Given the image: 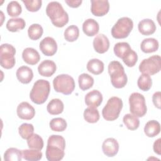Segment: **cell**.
<instances>
[{
  "label": "cell",
  "instance_id": "cell-1",
  "mask_svg": "<svg viewBox=\"0 0 161 161\" xmlns=\"http://www.w3.org/2000/svg\"><path fill=\"white\" fill-rule=\"evenodd\" d=\"M65 140L60 135H52L49 136L45 152L46 158L49 161L61 160L65 155Z\"/></svg>",
  "mask_w": 161,
  "mask_h": 161
},
{
  "label": "cell",
  "instance_id": "cell-2",
  "mask_svg": "<svg viewBox=\"0 0 161 161\" xmlns=\"http://www.w3.org/2000/svg\"><path fill=\"white\" fill-rule=\"evenodd\" d=\"M47 15L52 24L58 28L64 27L69 22V15L62 4L57 1L49 3L46 8Z\"/></svg>",
  "mask_w": 161,
  "mask_h": 161
},
{
  "label": "cell",
  "instance_id": "cell-3",
  "mask_svg": "<svg viewBox=\"0 0 161 161\" xmlns=\"http://www.w3.org/2000/svg\"><path fill=\"white\" fill-rule=\"evenodd\" d=\"M108 73L113 87L120 89L127 84L128 78L121 64L118 61H112L108 65Z\"/></svg>",
  "mask_w": 161,
  "mask_h": 161
},
{
  "label": "cell",
  "instance_id": "cell-4",
  "mask_svg": "<svg viewBox=\"0 0 161 161\" xmlns=\"http://www.w3.org/2000/svg\"><path fill=\"white\" fill-rule=\"evenodd\" d=\"M50 91L49 82L47 80L39 79L34 83L30 93V97L34 103L42 104L47 101Z\"/></svg>",
  "mask_w": 161,
  "mask_h": 161
},
{
  "label": "cell",
  "instance_id": "cell-5",
  "mask_svg": "<svg viewBox=\"0 0 161 161\" xmlns=\"http://www.w3.org/2000/svg\"><path fill=\"white\" fill-rule=\"evenodd\" d=\"M123 108V101L118 97L113 96L109 98L102 110V115L106 121L116 119Z\"/></svg>",
  "mask_w": 161,
  "mask_h": 161
},
{
  "label": "cell",
  "instance_id": "cell-6",
  "mask_svg": "<svg viewBox=\"0 0 161 161\" xmlns=\"http://www.w3.org/2000/svg\"><path fill=\"white\" fill-rule=\"evenodd\" d=\"M133 28V22L128 17L119 18L111 28V35L113 38L122 39L126 38Z\"/></svg>",
  "mask_w": 161,
  "mask_h": 161
},
{
  "label": "cell",
  "instance_id": "cell-7",
  "mask_svg": "<svg viewBox=\"0 0 161 161\" xmlns=\"http://www.w3.org/2000/svg\"><path fill=\"white\" fill-rule=\"evenodd\" d=\"M55 91L65 95L70 94L74 90L75 82L72 77L68 74H60L55 77L53 80Z\"/></svg>",
  "mask_w": 161,
  "mask_h": 161
},
{
  "label": "cell",
  "instance_id": "cell-8",
  "mask_svg": "<svg viewBox=\"0 0 161 161\" xmlns=\"http://www.w3.org/2000/svg\"><path fill=\"white\" fill-rule=\"evenodd\" d=\"M130 111L136 117H142L147 113V108L145 97L139 92H133L129 97Z\"/></svg>",
  "mask_w": 161,
  "mask_h": 161
},
{
  "label": "cell",
  "instance_id": "cell-9",
  "mask_svg": "<svg viewBox=\"0 0 161 161\" xmlns=\"http://www.w3.org/2000/svg\"><path fill=\"white\" fill-rule=\"evenodd\" d=\"M15 48L8 43H3L0 47V64L6 69L13 68L16 63Z\"/></svg>",
  "mask_w": 161,
  "mask_h": 161
},
{
  "label": "cell",
  "instance_id": "cell-10",
  "mask_svg": "<svg viewBox=\"0 0 161 161\" xmlns=\"http://www.w3.org/2000/svg\"><path fill=\"white\" fill-rule=\"evenodd\" d=\"M161 69V58L158 55L143 59L139 65V70L142 74L154 75Z\"/></svg>",
  "mask_w": 161,
  "mask_h": 161
},
{
  "label": "cell",
  "instance_id": "cell-11",
  "mask_svg": "<svg viewBox=\"0 0 161 161\" xmlns=\"http://www.w3.org/2000/svg\"><path fill=\"white\" fill-rule=\"evenodd\" d=\"M39 48L45 55L53 56L57 52V44L54 38L47 36L40 42Z\"/></svg>",
  "mask_w": 161,
  "mask_h": 161
},
{
  "label": "cell",
  "instance_id": "cell-12",
  "mask_svg": "<svg viewBox=\"0 0 161 161\" xmlns=\"http://www.w3.org/2000/svg\"><path fill=\"white\" fill-rule=\"evenodd\" d=\"M91 11L96 16H103L106 14L109 9V3L107 0H91Z\"/></svg>",
  "mask_w": 161,
  "mask_h": 161
},
{
  "label": "cell",
  "instance_id": "cell-13",
  "mask_svg": "<svg viewBox=\"0 0 161 161\" xmlns=\"http://www.w3.org/2000/svg\"><path fill=\"white\" fill-rule=\"evenodd\" d=\"M17 115L20 119L30 120L35 115L34 108L27 102H22L17 107Z\"/></svg>",
  "mask_w": 161,
  "mask_h": 161
},
{
  "label": "cell",
  "instance_id": "cell-14",
  "mask_svg": "<svg viewBox=\"0 0 161 161\" xmlns=\"http://www.w3.org/2000/svg\"><path fill=\"white\" fill-rule=\"evenodd\" d=\"M102 150L104 154L107 157H113L118 152L119 143L116 139L113 138H108L103 142Z\"/></svg>",
  "mask_w": 161,
  "mask_h": 161
},
{
  "label": "cell",
  "instance_id": "cell-15",
  "mask_svg": "<svg viewBox=\"0 0 161 161\" xmlns=\"http://www.w3.org/2000/svg\"><path fill=\"white\" fill-rule=\"evenodd\" d=\"M93 47L99 53H105L109 48V39L104 34H99L94 38Z\"/></svg>",
  "mask_w": 161,
  "mask_h": 161
},
{
  "label": "cell",
  "instance_id": "cell-16",
  "mask_svg": "<svg viewBox=\"0 0 161 161\" xmlns=\"http://www.w3.org/2000/svg\"><path fill=\"white\" fill-rule=\"evenodd\" d=\"M85 103L88 107L97 108L103 101L102 94L97 90H92L89 92L85 96Z\"/></svg>",
  "mask_w": 161,
  "mask_h": 161
},
{
  "label": "cell",
  "instance_id": "cell-17",
  "mask_svg": "<svg viewBox=\"0 0 161 161\" xmlns=\"http://www.w3.org/2000/svg\"><path fill=\"white\" fill-rule=\"evenodd\" d=\"M56 69V64L53 61L45 60L38 65V71L40 75L48 77L52 76L55 72Z\"/></svg>",
  "mask_w": 161,
  "mask_h": 161
},
{
  "label": "cell",
  "instance_id": "cell-18",
  "mask_svg": "<svg viewBox=\"0 0 161 161\" xmlns=\"http://www.w3.org/2000/svg\"><path fill=\"white\" fill-rule=\"evenodd\" d=\"M22 58L26 64L35 65L40 61V55L35 48L28 47L23 51Z\"/></svg>",
  "mask_w": 161,
  "mask_h": 161
},
{
  "label": "cell",
  "instance_id": "cell-19",
  "mask_svg": "<svg viewBox=\"0 0 161 161\" xmlns=\"http://www.w3.org/2000/svg\"><path fill=\"white\" fill-rule=\"evenodd\" d=\"M138 28L141 34L147 36L155 33L156 30V25L153 20L147 18L142 19L139 22Z\"/></svg>",
  "mask_w": 161,
  "mask_h": 161
},
{
  "label": "cell",
  "instance_id": "cell-20",
  "mask_svg": "<svg viewBox=\"0 0 161 161\" xmlns=\"http://www.w3.org/2000/svg\"><path fill=\"white\" fill-rule=\"evenodd\" d=\"M16 75L18 80L23 84L30 83L33 77V70L27 66L19 67L16 71Z\"/></svg>",
  "mask_w": 161,
  "mask_h": 161
},
{
  "label": "cell",
  "instance_id": "cell-21",
  "mask_svg": "<svg viewBox=\"0 0 161 161\" xmlns=\"http://www.w3.org/2000/svg\"><path fill=\"white\" fill-rule=\"evenodd\" d=\"M82 30L86 35L88 36H93L99 32V26L95 19L89 18L83 23Z\"/></svg>",
  "mask_w": 161,
  "mask_h": 161
},
{
  "label": "cell",
  "instance_id": "cell-22",
  "mask_svg": "<svg viewBox=\"0 0 161 161\" xmlns=\"http://www.w3.org/2000/svg\"><path fill=\"white\" fill-rule=\"evenodd\" d=\"M158 47V42L153 38H148L144 39L140 45L142 51L146 53H152L157 51Z\"/></svg>",
  "mask_w": 161,
  "mask_h": 161
},
{
  "label": "cell",
  "instance_id": "cell-23",
  "mask_svg": "<svg viewBox=\"0 0 161 161\" xmlns=\"http://www.w3.org/2000/svg\"><path fill=\"white\" fill-rule=\"evenodd\" d=\"M160 131V125L155 120L148 121L145 125L144 132L148 137H154Z\"/></svg>",
  "mask_w": 161,
  "mask_h": 161
},
{
  "label": "cell",
  "instance_id": "cell-24",
  "mask_svg": "<svg viewBox=\"0 0 161 161\" xmlns=\"http://www.w3.org/2000/svg\"><path fill=\"white\" fill-rule=\"evenodd\" d=\"M64 105L59 99H53L47 104V109L48 113L52 115H57L62 113L64 111Z\"/></svg>",
  "mask_w": 161,
  "mask_h": 161
},
{
  "label": "cell",
  "instance_id": "cell-25",
  "mask_svg": "<svg viewBox=\"0 0 161 161\" xmlns=\"http://www.w3.org/2000/svg\"><path fill=\"white\" fill-rule=\"evenodd\" d=\"M86 67L91 73L94 75H99L103 72L104 66V63L101 60L97 58H92L89 60Z\"/></svg>",
  "mask_w": 161,
  "mask_h": 161
},
{
  "label": "cell",
  "instance_id": "cell-26",
  "mask_svg": "<svg viewBox=\"0 0 161 161\" xmlns=\"http://www.w3.org/2000/svg\"><path fill=\"white\" fill-rule=\"evenodd\" d=\"M25 21L21 18L9 19L6 23V28L11 32H16L24 29L25 27Z\"/></svg>",
  "mask_w": 161,
  "mask_h": 161
},
{
  "label": "cell",
  "instance_id": "cell-27",
  "mask_svg": "<svg viewBox=\"0 0 161 161\" xmlns=\"http://www.w3.org/2000/svg\"><path fill=\"white\" fill-rule=\"evenodd\" d=\"M79 86L82 91H86L92 87L94 84V79L88 74L83 73L79 76Z\"/></svg>",
  "mask_w": 161,
  "mask_h": 161
},
{
  "label": "cell",
  "instance_id": "cell-28",
  "mask_svg": "<svg viewBox=\"0 0 161 161\" xmlns=\"http://www.w3.org/2000/svg\"><path fill=\"white\" fill-rule=\"evenodd\" d=\"M22 158V152L16 148H9L4 153L5 161H21Z\"/></svg>",
  "mask_w": 161,
  "mask_h": 161
},
{
  "label": "cell",
  "instance_id": "cell-29",
  "mask_svg": "<svg viewBox=\"0 0 161 161\" xmlns=\"http://www.w3.org/2000/svg\"><path fill=\"white\" fill-rule=\"evenodd\" d=\"M99 117V111L96 108L88 107L84 110V118L88 123H95L98 121Z\"/></svg>",
  "mask_w": 161,
  "mask_h": 161
},
{
  "label": "cell",
  "instance_id": "cell-30",
  "mask_svg": "<svg viewBox=\"0 0 161 161\" xmlns=\"http://www.w3.org/2000/svg\"><path fill=\"white\" fill-rule=\"evenodd\" d=\"M123 121L128 130H135L140 125V120L136 116L132 114H126L124 116Z\"/></svg>",
  "mask_w": 161,
  "mask_h": 161
},
{
  "label": "cell",
  "instance_id": "cell-31",
  "mask_svg": "<svg viewBox=\"0 0 161 161\" xmlns=\"http://www.w3.org/2000/svg\"><path fill=\"white\" fill-rule=\"evenodd\" d=\"M23 158L28 161H38L42 159V153L39 150L29 149L22 150Z\"/></svg>",
  "mask_w": 161,
  "mask_h": 161
},
{
  "label": "cell",
  "instance_id": "cell-32",
  "mask_svg": "<svg viewBox=\"0 0 161 161\" xmlns=\"http://www.w3.org/2000/svg\"><path fill=\"white\" fill-rule=\"evenodd\" d=\"M28 146L31 149L41 150L43 147V140L38 134H33L27 139Z\"/></svg>",
  "mask_w": 161,
  "mask_h": 161
},
{
  "label": "cell",
  "instance_id": "cell-33",
  "mask_svg": "<svg viewBox=\"0 0 161 161\" xmlns=\"http://www.w3.org/2000/svg\"><path fill=\"white\" fill-rule=\"evenodd\" d=\"M79 30L75 25L68 26L64 31V38L69 42H73L79 38Z\"/></svg>",
  "mask_w": 161,
  "mask_h": 161
},
{
  "label": "cell",
  "instance_id": "cell-34",
  "mask_svg": "<svg viewBox=\"0 0 161 161\" xmlns=\"http://www.w3.org/2000/svg\"><path fill=\"white\" fill-rule=\"evenodd\" d=\"M137 85L139 89L142 91H148L152 85V80L150 75L147 74H142L138 79Z\"/></svg>",
  "mask_w": 161,
  "mask_h": 161
},
{
  "label": "cell",
  "instance_id": "cell-35",
  "mask_svg": "<svg viewBox=\"0 0 161 161\" xmlns=\"http://www.w3.org/2000/svg\"><path fill=\"white\" fill-rule=\"evenodd\" d=\"M43 30L42 26L39 24H32L28 30V35L29 38L32 40H38L43 35Z\"/></svg>",
  "mask_w": 161,
  "mask_h": 161
},
{
  "label": "cell",
  "instance_id": "cell-36",
  "mask_svg": "<svg viewBox=\"0 0 161 161\" xmlns=\"http://www.w3.org/2000/svg\"><path fill=\"white\" fill-rule=\"evenodd\" d=\"M50 127L52 130L54 131H64L67 126L66 121L62 118H53L49 123Z\"/></svg>",
  "mask_w": 161,
  "mask_h": 161
},
{
  "label": "cell",
  "instance_id": "cell-37",
  "mask_svg": "<svg viewBox=\"0 0 161 161\" xmlns=\"http://www.w3.org/2000/svg\"><path fill=\"white\" fill-rule=\"evenodd\" d=\"M123 62L129 67H133L138 60L137 53L131 48L127 51L121 58Z\"/></svg>",
  "mask_w": 161,
  "mask_h": 161
},
{
  "label": "cell",
  "instance_id": "cell-38",
  "mask_svg": "<svg viewBox=\"0 0 161 161\" xmlns=\"http://www.w3.org/2000/svg\"><path fill=\"white\" fill-rule=\"evenodd\" d=\"M22 12V8L16 1L9 2L7 6V13L11 17H17Z\"/></svg>",
  "mask_w": 161,
  "mask_h": 161
},
{
  "label": "cell",
  "instance_id": "cell-39",
  "mask_svg": "<svg viewBox=\"0 0 161 161\" xmlns=\"http://www.w3.org/2000/svg\"><path fill=\"white\" fill-rule=\"evenodd\" d=\"M19 134L23 139H28L30 138L34 132V127L32 124L23 123L18 128Z\"/></svg>",
  "mask_w": 161,
  "mask_h": 161
},
{
  "label": "cell",
  "instance_id": "cell-40",
  "mask_svg": "<svg viewBox=\"0 0 161 161\" xmlns=\"http://www.w3.org/2000/svg\"><path fill=\"white\" fill-rule=\"evenodd\" d=\"M131 48L129 43L127 42H118L114 47V53L119 58H121L123 55Z\"/></svg>",
  "mask_w": 161,
  "mask_h": 161
},
{
  "label": "cell",
  "instance_id": "cell-41",
  "mask_svg": "<svg viewBox=\"0 0 161 161\" xmlns=\"http://www.w3.org/2000/svg\"><path fill=\"white\" fill-rule=\"evenodd\" d=\"M22 2L24 3L26 9L31 12L38 11L42 4L41 0H23Z\"/></svg>",
  "mask_w": 161,
  "mask_h": 161
},
{
  "label": "cell",
  "instance_id": "cell-42",
  "mask_svg": "<svg viewBox=\"0 0 161 161\" xmlns=\"http://www.w3.org/2000/svg\"><path fill=\"white\" fill-rule=\"evenodd\" d=\"M160 96H161V93L160 91H157L156 92H155L152 96V101L153 103L154 104V106L157 108L158 109L160 108V105H161V103H160Z\"/></svg>",
  "mask_w": 161,
  "mask_h": 161
},
{
  "label": "cell",
  "instance_id": "cell-43",
  "mask_svg": "<svg viewBox=\"0 0 161 161\" xmlns=\"http://www.w3.org/2000/svg\"><path fill=\"white\" fill-rule=\"evenodd\" d=\"M65 3L67 4V5L71 8H78L82 3V0H65Z\"/></svg>",
  "mask_w": 161,
  "mask_h": 161
},
{
  "label": "cell",
  "instance_id": "cell-44",
  "mask_svg": "<svg viewBox=\"0 0 161 161\" xmlns=\"http://www.w3.org/2000/svg\"><path fill=\"white\" fill-rule=\"evenodd\" d=\"M160 142H161V139L158 138L157 140H155V142L153 143V151L155 153H156L158 155H160L161 154V147H160Z\"/></svg>",
  "mask_w": 161,
  "mask_h": 161
}]
</instances>
